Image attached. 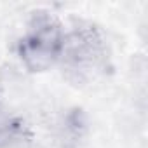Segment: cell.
<instances>
[{
    "instance_id": "cell-1",
    "label": "cell",
    "mask_w": 148,
    "mask_h": 148,
    "mask_svg": "<svg viewBox=\"0 0 148 148\" xmlns=\"http://www.w3.org/2000/svg\"><path fill=\"white\" fill-rule=\"evenodd\" d=\"M64 33L56 19L37 18L23 37L19 54L32 70H45L63 56Z\"/></svg>"
}]
</instances>
